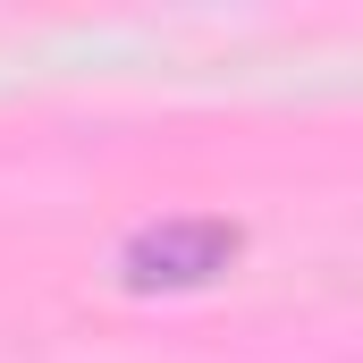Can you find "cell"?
I'll use <instances>...</instances> for the list:
<instances>
[{
    "label": "cell",
    "mask_w": 363,
    "mask_h": 363,
    "mask_svg": "<svg viewBox=\"0 0 363 363\" xmlns=\"http://www.w3.org/2000/svg\"><path fill=\"white\" fill-rule=\"evenodd\" d=\"M245 254V237L228 220H152L118 245V287L135 296H186V287H211Z\"/></svg>",
    "instance_id": "6da1fadb"
}]
</instances>
